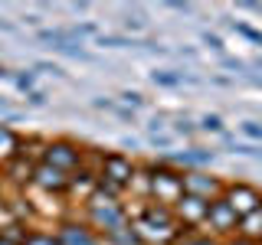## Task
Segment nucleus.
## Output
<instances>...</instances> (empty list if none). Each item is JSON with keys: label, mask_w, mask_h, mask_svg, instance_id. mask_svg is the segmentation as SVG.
<instances>
[{"label": "nucleus", "mask_w": 262, "mask_h": 245, "mask_svg": "<svg viewBox=\"0 0 262 245\" xmlns=\"http://www.w3.org/2000/svg\"><path fill=\"white\" fill-rule=\"evenodd\" d=\"M226 203H229V209L236 212V219H246V216H252V212H259V193L256 190H249V186H233L226 196Z\"/></svg>", "instance_id": "1"}, {"label": "nucleus", "mask_w": 262, "mask_h": 245, "mask_svg": "<svg viewBox=\"0 0 262 245\" xmlns=\"http://www.w3.org/2000/svg\"><path fill=\"white\" fill-rule=\"evenodd\" d=\"M151 190L158 193V200H164V203H177L180 196H184V177L161 170V174H154V180H151Z\"/></svg>", "instance_id": "2"}, {"label": "nucleus", "mask_w": 262, "mask_h": 245, "mask_svg": "<svg viewBox=\"0 0 262 245\" xmlns=\"http://www.w3.org/2000/svg\"><path fill=\"white\" fill-rule=\"evenodd\" d=\"M141 229H144V235L161 239V242L174 235V223H170V216L164 209H147L144 216H141Z\"/></svg>", "instance_id": "3"}, {"label": "nucleus", "mask_w": 262, "mask_h": 245, "mask_svg": "<svg viewBox=\"0 0 262 245\" xmlns=\"http://www.w3.org/2000/svg\"><path fill=\"white\" fill-rule=\"evenodd\" d=\"M105 177L115 183H128L131 177H135V167H131V160H125L121 154H112V157H105Z\"/></svg>", "instance_id": "4"}, {"label": "nucleus", "mask_w": 262, "mask_h": 245, "mask_svg": "<svg viewBox=\"0 0 262 245\" xmlns=\"http://www.w3.org/2000/svg\"><path fill=\"white\" fill-rule=\"evenodd\" d=\"M92 219H95L98 226H105V229H112V232H118V229H121V219H125V216H121V209L115 206V203L105 200V206H102V203H92Z\"/></svg>", "instance_id": "5"}, {"label": "nucleus", "mask_w": 262, "mask_h": 245, "mask_svg": "<svg viewBox=\"0 0 262 245\" xmlns=\"http://www.w3.org/2000/svg\"><path fill=\"white\" fill-rule=\"evenodd\" d=\"M46 163H49V167H56V170L76 167L79 154H76V147H72V144H53V147H49V154H46Z\"/></svg>", "instance_id": "6"}, {"label": "nucleus", "mask_w": 262, "mask_h": 245, "mask_svg": "<svg viewBox=\"0 0 262 245\" xmlns=\"http://www.w3.org/2000/svg\"><path fill=\"white\" fill-rule=\"evenodd\" d=\"M207 219L216 229H233L236 226V212L229 209V203L226 200H216V203H210L207 206Z\"/></svg>", "instance_id": "7"}, {"label": "nucleus", "mask_w": 262, "mask_h": 245, "mask_svg": "<svg viewBox=\"0 0 262 245\" xmlns=\"http://www.w3.org/2000/svg\"><path fill=\"white\" fill-rule=\"evenodd\" d=\"M177 203H180V212L187 219H203L207 216V206H210V200H200V196H190V193H184Z\"/></svg>", "instance_id": "8"}, {"label": "nucleus", "mask_w": 262, "mask_h": 245, "mask_svg": "<svg viewBox=\"0 0 262 245\" xmlns=\"http://www.w3.org/2000/svg\"><path fill=\"white\" fill-rule=\"evenodd\" d=\"M36 183L39 186H46V190H62L66 186V177H62V170H56V167H39L36 170Z\"/></svg>", "instance_id": "9"}, {"label": "nucleus", "mask_w": 262, "mask_h": 245, "mask_svg": "<svg viewBox=\"0 0 262 245\" xmlns=\"http://www.w3.org/2000/svg\"><path fill=\"white\" fill-rule=\"evenodd\" d=\"M59 245H95V242H92V235H89L85 229H79V226H66V229H62V235H59Z\"/></svg>", "instance_id": "10"}, {"label": "nucleus", "mask_w": 262, "mask_h": 245, "mask_svg": "<svg viewBox=\"0 0 262 245\" xmlns=\"http://www.w3.org/2000/svg\"><path fill=\"white\" fill-rule=\"evenodd\" d=\"M151 79L158 82V85H180V82H196L193 76H184V72H177V76H174V72H154Z\"/></svg>", "instance_id": "11"}, {"label": "nucleus", "mask_w": 262, "mask_h": 245, "mask_svg": "<svg viewBox=\"0 0 262 245\" xmlns=\"http://www.w3.org/2000/svg\"><path fill=\"white\" fill-rule=\"evenodd\" d=\"M16 151V134L10 128H0V154H10Z\"/></svg>", "instance_id": "12"}, {"label": "nucleus", "mask_w": 262, "mask_h": 245, "mask_svg": "<svg viewBox=\"0 0 262 245\" xmlns=\"http://www.w3.org/2000/svg\"><path fill=\"white\" fill-rule=\"evenodd\" d=\"M239 131L249 137V141H262V121H243Z\"/></svg>", "instance_id": "13"}, {"label": "nucleus", "mask_w": 262, "mask_h": 245, "mask_svg": "<svg viewBox=\"0 0 262 245\" xmlns=\"http://www.w3.org/2000/svg\"><path fill=\"white\" fill-rule=\"evenodd\" d=\"M177 160H184V163H210L213 154L210 151H190V154H180Z\"/></svg>", "instance_id": "14"}, {"label": "nucleus", "mask_w": 262, "mask_h": 245, "mask_svg": "<svg viewBox=\"0 0 262 245\" xmlns=\"http://www.w3.org/2000/svg\"><path fill=\"white\" fill-rule=\"evenodd\" d=\"M233 154H243V157H262V147H256V144H233Z\"/></svg>", "instance_id": "15"}, {"label": "nucleus", "mask_w": 262, "mask_h": 245, "mask_svg": "<svg viewBox=\"0 0 262 245\" xmlns=\"http://www.w3.org/2000/svg\"><path fill=\"white\" fill-rule=\"evenodd\" d=\"M233 27H236V33H243L246 39H252V43H262V33H259V30L246 27V23H233Z\"/></svg>", "instance_id": "16"}, {"label": "nucleus", "mask_w": 262, "mask_h": 245, "mask_svg": "<svg viewBox=\"0 0 262 245\" xmlns=\"http://www.w3.org/2000/svg\"><path fill=\"white\" fill-rule=\"evenodd\" d=\"M203 131H223V121H220V114H207V118L200 121Z\"/></svg>", "instance_id": "17"}, {"label": "nucleus", "mask_w": 262, "mask_h": 245, "mask_svg": "<svg viewBox=\"0 0 262 245\" xmlns=\"http://www.w3.org/2000/svg\"><path fill=\"white\" fill-rule=\"evenodd\" d=\"M27 245H59V239H53V235H30Z\"/></svg>", "instance_id": "18"}, {"label": "nucleus", "mask_w": 262, "mask_h": 245, "mask_svg": "<svg viewBox=\"0 0 262 245\" xmlns=\"http://www.w3.org/2000/svg\"><path fill=\"white\" fill-rule=\"evenodd\" d=\"M203 43H207L210 49H216V53L223 49V39H220V36H213V33H203Z\"/></svg>", "instance_id": "19"}, {"label": "nucleus", "mask_w": 262, "mask_h": 245, "mask_svg": "<svg viewBox=\"0 0 262 245\" xmlns=\"http://www.w3.org/2000/svg\"><path fill=\"white\" fill-rule=\"evenodd\" d=\"M27 102L33 105V108H39V105H46V95H43V92H30V95H27Z\"/></svg>", "instance_id": "20"}, {"label": "nucleus", "mask_w": 262, "mask_h": 245, "mask_svg": "<svg viewBox=\"0 0 262 245\" xmlns=\"http://www.w3.org/2000/svg\"><path fill=\"white\" fill-rule=\"evenodd\" d=\"M16 88H23V92L33 88V76H30V72H27V76H16Z\"/></svg>", "instance_id": "21"}, {"label": "nucleus", "mask_w": 262, "mask_h": 245, "mask_svg": "<svg viewBox=\"0 0 262 245\" xmlns=\"http://www.w3.org/2000/svg\"><path fill=\"white\" fill-rule=\"evenodd\" d=\"M125 27H128V30H144L147 23L141 20V16H135V20H131V16H128V20H125Z\"/></svg>", "instance_id": "22"}, {"label": "nucleus", "mask_w": 262, "mask_h": 245, "mask_svg": "<svg viewBox=\"0 0 262 245\" xmlns=\"http://www.w3.org/2000/svg\"><path fill=\"white\" fill-rule=\"evenodd\" d=\"M121 98H125L128 105H144V98H141V95H135V92H125Z\"/></svg>", "instance_id": "23"}, {"label": "nucleus", "mask_w": 262, "mask_h": 245, "mask_svg": "<svg viewBox=\"0 0 262 245\" xmlns=\"http://www.w3.org/2000/svg\"><path fill=\"white\" fill-rule=\"evenodd\" d=\"M190 131H193V128L187 125V121H180V125H177V134H190Z\"/></svg>", "instance_id": "24"}, {"label": "nucleus", "mask_w": 262, "mask_h": 245, "mask_svg": "<svg viewBox=\"0 0 262 245\" xmlns=\"http://www.w3.org/2000/svg\"><path fill=\"white\" fill-rule=\"evenodd\" d=\"M184 245H213V242H207V239H193V242H184Z\"/></svg>", "instance_id": "25"}, {"label": "nucleus", "mask_w": 262, "mask_h": 245, "mask_svg": "<svg viewBox=\"0 0 262 245\" xmlns=\"http://www.w3.org/2000/svg\"><path fill=\"white\" fill-rule=\"evenodd\" d=\"M0 245H13V242H10V239H0Z\"/></svg>", "instance_id": "26"}, {"label": "nucleus", "mask_w": 262, "mask_h": 245, "mask_svg": "<svg viewBox=\"0 0 262 245\" xmlns=\"http://www.w3.org/2000/svg\"><path fill=\"white\" fill-rule=\"evenodd\" d=\"M233 245H252V242H233Z\"/></svg>", "instance_id": "27"}]
</instances>
